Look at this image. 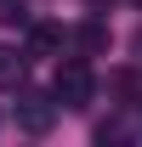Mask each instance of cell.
I'll return each mask as SVG.
<instances>
[{"label":"cell","instance_id":"6da1fadb","mask_svg":"<svg viewBox=\"0 0 142 147\" xmlns=\"http://www.w3.org/2000/svg\"><path fill=\"white\" fill-rule=\"evenodd\" d=\"M91 96H97V79H91V68L80 62V57H74V62H63V68H57V79H51V102L80 113V108H91Z\"/></svg>","mask_w":142,"mask_h":147},{"label":"cell","instance_id":"7a4b0ae2","mask_svg":"<svg viewBox=\"0 0 142 147\" xmlns=\"http://www.w3.org/2000/svg\"><path fill=\"white\" fill-rule=\"evenodd\" d=\"M57 119V102L51 96H34V91H17V130H29V136H46Z\"/></svg>","mask_w":142,"mask_h":147},{"label":"cell","instance_id":"3957f363","mask_svg":"<svg viewBox=\"0 0 142 147\" xmlns=\"http://www.w3.org/2000/svg\"><path fill=\"white\" fill-rule=\"evenodd\" d=\"M63 45H68V34L57 23H29V51L23 57H63Z\"/></svg>","mask_w":142,"mask_h":147},{"label":"cell","instance_id":"277c9868","mask_svg":"<svg viewBox=\"0 0 142 147\" xmlns=\"http://www.w3.org/2000/svg\"><path fill=\"white\" fill-rule=\"evenodd\" d=\"M74 51H80V57H102L108 51V45H114V34H108V23H80V28H74Z\"/></svg>","mask_w":142,"mask_h":147},{"label":"cell","instance_id":"5b68a950","mask_svg":"<svg viewBox=\"0 0 142 147\" xmlns=\"http://www.w3.org/2000/svg\"><path fill=\"white\" fill-rule=\"evenodd\" d=\"M23 74H29V57L12 51V45H0V91H17Z\"/></svg>","mask_w":142,"mask_h":147},{"label":"cell","instance_id":"8992f818","mask_svg":"<svg viewBox=\"0 0 142 147\" xmlns=\"http://www.w3.org/2000/svg\"><path fill=\"white\" fill-rule=\"evenodd\" d=\"M137 85H142V79H137L131 68H119V74H108V91H114V96H137Z\"/></svg>","mask_w":142,"mask_h":147},{"label":"cell","instance_id":"52a82bcc","mask_svg":"<svg viewBox=\"0 0 142 147\" xmlns=\"http://www.w3.org/2000/svg\"><path fill=\"white\" fill-rule=\"evenodd\" d=\"M0 23L12 28V23H29V6L23 0H0Z\"/></svg>","mask_w":142,"mask_h":147}]
</instances>
